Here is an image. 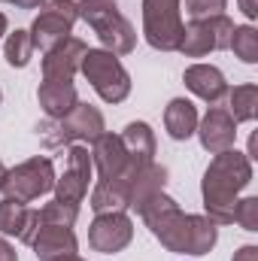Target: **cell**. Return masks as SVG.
<instances>
[{"mask_svg":"<svg viewBox=\"0 0 258 261\" xmlns=\"http://www.w3.org/2000/svg\"><path fill=\"white\" fill-rule=\"evenodd\" d=\"M3 176H6V167H3V161H0V186H3Z\"/></svg>","mask_w":258,"mask_h":261,"instance_id":"e575fe53","label":"cell"},{"mask_svg":"<svg viewBox=\"0 0 258 261\" xmlns=\"http://www.w3.org/2000/svg\"><path fill=\"white\" fill-rule=\"evenodd\" d=\"M37 130H40L46 146L58 149V146H73V143H94L107 130V122H104V113L97 107L79 100L64 119H55Z\"/></svg>","mask_w":258,"mask_h":261,"instance_id":"277c9868","label":"cell"},{"mask_svg":"<svg viewBox=\"0 0 258 261\" xmlns=\"http://www.w3.org/2000/svg\"><path fill=\"white\" fill-rule=\"evenodd\" d=\"M76 219H79V206L61 203V200H55V197L40 210V225H67V228H73Z\"/></svg>","mask_w":258,"mask_h":261,"instance_id":"484cf974","label":"cell"},{"mask_svg":"<svg viewBox=\"0 0 258 261\" xmlns=\"http://www.w3.org/2000/svg\"><path fill=\"white\" fill-rule=\"evenodd\" d=\"M240 3V9H243V15L252 21V18H258V0H237Z\"/></svg>","mask_w":258,"mask_h":261,"instance_id":"4dcf8cb0","label":"cell"},{"mask_svg":"<svg viewBox=\"0 0 258 261\" xmlns=\"http://www.w3.org/2000/svg\"><path fill=\"white\" fill-rule=\"evenodd\" d=\"M3 3H15V0H3Z\"/></svg>","mask_w":258,"mask_h":261,"instance_id":"d590c367","label":"cell"},{"mask_svg":"<svg viewBox=\"0 0 258 261\" xmlns=\"http://www.w3.org/2000/svg\"><path fill=\"white\" fill-rule=\"evenodd\" d=\"M119 137L128 149L131 161H137V164H152L155 161V130L146 122H131Z\"/></svg>","mask_w":258,"mask_h":261,"instance_id":"44dd1931","label":"cell"},{"mask_svg":"<svg viewBox=\"0 0 258 261\" xmlns=\"http://www.w3.org/2000/svg\"><path fill=\"white\" fill-rule=\"evenodd\" d=\"M79 18L97 34L107 52L113 55H131L137 49V31L122 15L116 0H76Z\"/></svg>","mask_w":258,"mask_h":261,"instance_id":"3957f363","label":"cell"},{"mask_svg":"<svg viewBox=\"0 0 258 261\" xmlns=\"http://www.w3.org/2000/svg\"><path fill=\"white\" fill-rule=\"evenodd\" d=\"M52 189H55V167H52V158H46V155L28 158L18 167L6 170L3 186H0L3 197H15L21 203H31L37 197L49 195Z\"/></svg>","mask_w":258,"mask_h":261,"instance_id":"52a82bcc","label":"cell"},{"mask_svg":"<svg viewBox=\"0 0 258 261\" xmlns=\"http://www.w3.org/2000/svg\"><path fill=\"white\" fill-rule=\"evenodd\" d=\"M228 6V0H186V12L192 18H210V15H222Z\"/></svg>","mask_w":258,"mask_h":261,"instance_id":"83f0119b","label":"cell"},{"mask_svg":"<svg viewBox=\"0 0 258 261\" xmlns=\"http://www.w3.org/2000/svg\"><path fill=\"white\" fill-rule=\"evenodd\" d=\"M88 206L94 213H125L128 210V182L113 179V182H97L91 189Z\"/></svg>","mask_w":258,"mask_h":261,"instance_id":"7402d4cb","label":"cell"},{"mask_svg":"<svg viewBox=\"0 0 258 261\" xmlns=\"http://www.w3.org/2000/svg\"><path fill=\"white\" fill-rule=\"evenodd\" d=\"M164 186H167V167H161V164H146L137 176H134V182H131V192H128V206L134 210H140L149 197H155L158 192H164Z\"/></svg>","mask_w":258,"mask_h":261,"instance_id":"ffe728a7","label":"cell"},{"mask_svg":"<svg viewBox=\"0 0 258 261\" xmlns=\"http://www.w3.org/2000/svg\"><path fill=\"white\" fill-rule=\"evenodd\" d=\"M34 52H37V49H34V40H31L28 31H15V34H9L6 43H3V58H6L9 67H28L31 58H34Z\"/></svg>","mask_w":258,"mask_h":261,"instance_id":"cb8c5ba5","label":"cell"},{"mask_svg":"<svg viewBox=\"0 0 258 261\" xmlns=\"http://www.w3.org/2000/svg\"><path fill=\"white\" fill-rule=\"evenodd\" d=\"M91 164H94V170H97V182L125 179V182H128V192H131L134 176L146 167V164L131 161L128 149H125V143H122L119 134H107V130L91 143Z\"/></svg>","mask_w":258,"mask_h":261,"instance_id":"30bf717a","label":"cell"},{"mask_svg":"<svg viewBox=\"0 0 258 261\" xmlns=\"http://www.w3.org/2000/svg\"><path fill=\"white\" fill-rule=\"evenodd\" d=\"M43 3H46V0H15L18 9H40Z\"/></svg>","mask_w":258,"mask_h":261,"instance_id":"1f68e13d","label":"cell"},{"mask_svg":"<svg viewBox=\"0 0 258 261\" xmlns=\"http://www.w3.org/2000/svg\"><path fill=\"white\" fill-rule=\"evenodd\" d=\"M228 49H234V55L243 64H258V31L252 24H234Z\"/></svg>","mask_w":258,"mask_h":261,"instance_id":"d4e9b609","label":"cell"},{"mask_svg":"<svg viewBox=\"0 0 258 261\" xmlns=\"http://www.w3.org/2000/svg\"><path fill=\"white\" fill-rule=\"evenodd\" d=\"M6 28H9V21H6V15H3V12H0V37H3V34H6Z\"/></svg>","mask_w":258,"mask_h":261,"instance_id":"836d02e7","label":"cell"},{"mask_svg":"<svg viewBox=\"0 0 258 261\" xmlns=\"http://www.w3.org/2000/svg\"><path fill=\"white\" fill-rule=\"evenodd\" d=\"M52 261H85V258L76 255V252H70V255H58V258H52Z\"/></svg>","mask_w":258,"mask_h":261,"instance_id":"d6a6232c","label":"cell"},{"mask_svg":"<svg viewBox=\"0 0 258 261\" xmlns=\"http://www.w3.org/2000/svg\"><path fill=\"white\" fill-rule=\"evenodd\" d=\"M228 116L240 125V122H255L258 116V88L252 82L246 85H234L228 88Z\"/></svg>","mask_w":258,"mask_h":261,"instance_id":"603a6c76","label":"cell"},{"mask_svg":"<svg viewBox=\"0 0 258 261\" xmlns=\"http://www.w3.org/2000/svg\"><path fill=\"white\" fill-rule=\"evenodd\" d=\"M31 246H34V255L40 261H52L58 255L76 252L79 240H76L73 228H67V225H40L34 240H31Z\"/></svg>","mask_w":258,"mask_h":261,"instance_id":"e0dca14e","label":"cell"},{"mask_svg":"<svg viewBox=\"0 0 258 261\" xmlns=\"http://www.w3.org/2000/svg\"><path fill=\"white\" fill-rule=\"evenodd\" d=\"M94 164H91V152L85 143H73L67 149V167L61 176H55V200L79 206L88 195V182H91Z\"/></svg>","mask_w":258,"mask_h":261,"instance_id":"8fae6325","label":"cell"},{"mask_svg":"<svg viewBox=\"0 0 258 261\" xmlns=\"http://www.w3.org/2000/svg\"><path fill=\"white\" fill-rule=\"evenodd\" d=\"M197 122H200L197 107H194L192 100H186V97H173L167 103V110H164V128H167V134L173 140H189V137H194Z\"/></svg>","mask_w":258,"mask_h":261,"instance_id":"d6986e66","label":"cell"},{"mask_svg":"<svg viewBox=\"0 0 258 261\" xmlns=\"http://www.w3.org/2000/svg\"><path fill=\"white\" fill-rule=\"evenodd\" d=\"M82 76L91 82V88L97 91V97L104 103H122L131 94V76L122 67L119 55L107 52V49H88L82 58Z\"/></svg>","mask_w":258,"mask_h":261,"instance_id":"5b68a950","label":"cell"},{"mask_svg":"<svg viewBox=\"0 0 258 261\" xmlns=\"http://www.w3.org/2000/svg\"><path fill=\"white\" fill-rule=\"evenodd\" d=\"M231 261H258V246H252V243L240 246V249L234 252V258H231Z\"/></svg>","mask_w":258,"mask_h":261,"instance_id":"f1b7e54d","label":"cell"},{"mask_svg":"<svg viewBox=\"0 0 258 261\" xmlns=\"http://www.w3.org/2000/svg\"><path fill=\"white\" fill-rule=\"evenodd\" d=\"M143 37L158 52H176L183 40L179 0H143Z\"/></svg>","mask_w":258,"mask_h":261,"instance_id":"8992f818","label":"cell"},{"mask_svg":"<svg viewBox=\"0 0 258 261\" xmlns=\"http://www.w3.org/2000/svg\"><path fill=\"white\" fill-rule=\"evenodd\" d=\"M231 34H234V21L225 12L210 18H192L189 24H183V40L176 52H183L186 58H203L210 52H222L231 46Z\"/></svg>","mask_w":258,"mask_h":261,"instance_id":"ba28073f","label":"cell"},{"mask_svg":"<svg viewBox=\"0 0 258 261\" xmlns=\"http://www.w3.org/2000/svg\"><path fill=\"white\" fill-rule=\"evenodd\" d=\"M37 100H40L43 113L55 122V119H64L67 113L79 103V94H76V85H73V82L43 79L40 88H37Z\"/></svg>","mask_w":258,"mask_h":261,"instance_id":"ac0fdd59","label":"cell"},{"mask_svg":"<svg viewBox=\"0 0 258 261\" xmlns=\"http://www.w3.org/2000/svg\"><path fill=\"white\" fill-rule=\"evenodd\" d=\"M0 261H18L15 246H12L9 240H3V237H0Z\"/></svg>","mask_w":258,"mask_h":261,"instance_id":"f546056e","label":"cell"},{"mask_svg":"<svg viewBox=\"0 0 258 261\" xmlns=\"http://www.w3.org/2000/svg\"><path fill=\"white\" fill-rule=\"evenodd\" d=\"M140 219L146 222V228L152 231V237L173 255H192L200 258L207 252H213L219 231L207 216H192L183 213L179 203L170 195L158 192L155 197H149L140 210Z\"/></svg>","mask_w":258,"mask_h":261,"instance_id":"6da1fadb","label":"cell"},{"mask_svg":"<svg viewBox=\"0 0 258 261\" xmlns=\"http://www.w3.org/2000/svg\"><path fill=\"white\" fill-rule=\"evenodd\" d=\"M37 228H40V210H31L28 203H21L15 197H3L0 200V234L18 237L21 243L31 246Z\"/></svg>","mask_w":258,"mask_h":261,"instance_id":"9a60e30c","label":"cell"},{"mask_svg":"<svg viewBox=\"0 0 258 261\" xmlns=\"http://www.w3.org/2000/svg\"><path fill=\"white\" fill-rule=\"evenodd\" d=\"M249 182H252V161L243 152L228 149V152L213 155L200 182L207 219L213 225H234V206Z\"/></svg>","mask_w":258,"mask_h":261,"instance_id":"7a4b0ae2","label":"cell"},{"mask_svg":"<svg viewBox=\"0 0 258 261\" xmlns=\"http://www.w3.org/2000/svg\"><path fill=\"white\" fill-rule=\"evenodd\" d=\"M88 46L76 37H67L58 46H52L49 52H43V79H58V82H73V76L79 73L82 58H85Z\"/></svg>","mask_w":258,"mask_h":261,"instance_id":"5bb4252c","label":"cell"},{"mask_svg":"<svg viewBox=\"0 0 258 261\" xmlns=\"http://www.w3.org/2000/svg\"><path fill=\"white\" fill-rule=\"evenodd\" d=\"M134 240V222L128 213H97L94 222L88 225V243L94 252L116 255L128 249Z\"/></svg>","mask_w":258,"mask_h":261,"instance_id":"7c38bea8","label":"cell"},{"mask_svg":"<svg viewBox=\"0 0 258 261\" xmlns=\"http://www.w3.org/2000/svg\"><path fill=\"white\" fill-rule=\"evenodd\" d=\"M234 222L243 231H258V197H240L234 206Z\"/></svg>","mask_w":258,"mask_h":261,"instance_id":"4316f807","label":"cell"},{"mask_svg":"<svg viewBox=\"0 0 258 261\" xmlns=\"http://www.w3.org/2000/svg\"><path fill=\"white\" fill-rule=\"evenodd\" d=\"M0 100H3V91H0Z\"/></svg>","mask_w":258,"mask_h":261,"instance_id":"8d00e7d4","label":"cell"},{"mask_svg":"<svg viewBox=\"0 0 258 261\" xmlns=\"http://www.w3.org/2000/svg\"><path fill=\"white\" fill-rule=\"evenodd\" d=\"M183 82H186V88L192 91L194 97H200L203 103H213V107L228 94L225 73H222L219 67H213V64H192V67H186Z\"/></svg>","mask_w":258,"mask_h":261,"instance_id":"2e32d148","label":"cell"},{"mask_svg":"<svg viewBox=\"0 0 258 261\" xmlns=\"http://www.w3.org/2000/svg\"><path fill=\"white\" fill-rule=\"evenodd\" d=\"M194 134H197L200 146H203L210 155H219V152L234 149V143H237V122L228 116V110L210 107L207 116L197 122V130H194Z\"/></svg>","mask_w":258,"mask_h":261,"instance_id":"4fadbf2b","label":"cell"},{"mask_svg":"<svg viewBox=\"0 0 258 261\" xmlns=\"http://www.w3.org/2000/svg\"><path fill=\"white\" fill-rule=\"evenodd\" d=\"M79 21V9H76V0H46L31 24V40H34V49L40 52H49L52 46H58L61 40H67L73 34V24Z\"/></svg>","mask_w":258,"mask_h":261,"instance_id":"9c48e42d","label":"cell"}]
</instances>
